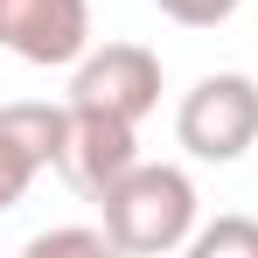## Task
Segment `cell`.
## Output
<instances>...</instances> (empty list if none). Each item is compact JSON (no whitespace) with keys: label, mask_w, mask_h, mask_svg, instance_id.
Masks as SVG:
<instances>
[{"label":"cell","mask_w":258,"mask_h":258,"mask_svg":"<svg viewBox=\"0 0 258 258\" xmlns=\"http://www.w3.org/2000/svg\"><path fill=\"white\" fill-rule=\"evenodd\" d=\"M196 181L168 161H133L105 196H98V216L112 230V251L126 258H161V251H188L196 237Z\"/></svg>","instance_id":"1"},{"label":"cell","mask_w":258,"mask_h":258,"mask_svg":"<svg viewBox=\"0 0 258 258\" xmlns=\"http://www.w3.org/2000/svg\"><path fill=\"white\" fill-rule=\"evenodd\" d=\"M174 140L196 154V161H244L258 147V84L244 70H216V77H196V91L181 98L174 112Z\"/></svg>","instance_id":"2"},{"label":"cell","mask_w":258,"mask_h":258,"mask_svg":"<svg viewBox=\"0 0 258 258\" xmlns=\"http://www.w3.org/2000/svg\"><path fill=\"white\" fill-rule=\"evenodd\" d=\"M63 105H84V112H112V119H147L161 105V56L140 42H105L84 49L70 63V98Z\"/></svg>","instance_id":"3"},{"label":"cell","mask_w":258,"mask_h":258,"mask_svg":"<svg viewBox=\"0 0 258 258\" xmlns=\"http://www.w3.org/2000/svg\"><path fill=\"white\" fill-rule=\"evenodd\" d=\"M0 49L35 70H70L91 49V0H0Z\"/></svg>","instance_id":"4"},{"label":"cell","mask_w":258,"mask_h":258,"mask_svg":"<svg viewBox=\"0 0 258 258\" xmlns=\"http://www.w3.org/2000/svg\"><path fill=\"white\" fill-rule=\"evenodd\" d=\"M133 119H112V112H84V105H70V126H63V154H56V174L84 196V203H98L119 174L140 161V140H133Z\"/></svg>","instance_id":"5"},{"label":"cell","mask_w":258,"mask_h":258,"mask_svg":"<svg viewBox=\"0 0 258 258\" xmlns=\"http://www.w3.org/2000/svg\"><path fill=\"white\" fill-rule=\"evenodd\" d=\"M63 126H70V105H0V216L35 188L42 168H56Z\"/></svg>","instance_id":"6"},{"label":"cell","mask_w":258,"mask_h":258,"mask_svg":"<svg viewBox=\"0 0 258 258\" xmlns=\"http://www.w3.org/2000/svg\"><path fill=\"white\" fill-rule=\"evenodd\" d=\"M188 251L196 258H258V223L251 216H216L210 230L188 237Z\"/></svg>","instance_id":"7"},{"label":"cell","mask_w":258,"mask_h":258,"mask_svg":"<svg viewBox=\"0 0 258 258\" xmlns=\"http://www.w3.org/2000/svg\"><path fill=\"white\" fill-rule=\"evenodd\" d=\"M70 251L105 258L112 251V230L98 223V230H35V237H28V258H70Z\"/></svg>","instance_id":"8"},{"label":"cell","mask_w":258,"mask_h":258,"mask_svg":"<svg viewBox=\"0 0 258 258\" xmlns=\"http://www.w3.org/2000/svg\"><path fill=\"white\" fill-rule=\"evenodd\" d=\"M154 7H161L168 21H181V28H223L244 0H154Z\"/></svg>","instance_id":"9"}]
</instances>
